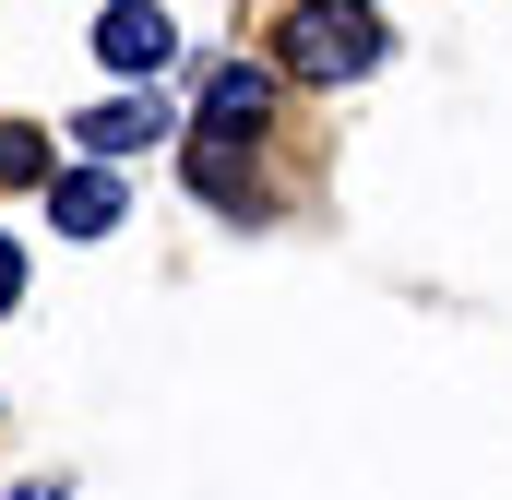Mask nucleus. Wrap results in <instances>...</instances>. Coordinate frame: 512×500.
Segmentation results:
<instances>
[{
	"mask_svg": "<svg viewBox=\"0 0 512 500\" xmlns=\"http://www.w3.org/2000/svg\"><path fill=\"white\" fill-rule=\"evenodd\" d=\"M370 60H382L370 0H298V12L274 24V72H286V84H358Z\"/></svg>",
	"mask_w": 512,
	"mask_h": 500,
	"instance_id": "f257e3e1",
	"label": "nucleus"
},
{
	"mask_svg": "<svg viewBox=\"0 0 512 500\" xmlns=\"http://www.w3.org/2000/svg\"><path fill=\"white\" fill-rule=\"evenodd\" d=\"M96 60L131 72V84L167 72V60H179V12H167V0H108V12H96Z\"/></svg>",
	"mask_w": 512,
	"mask_h": 500,
	"instance_id": "f03ea898",
	"label": "nucleus"
},
{
	"mask_svg": "<svg viewBox=\"0 0 512 500\" xmlns=\"http://www.w3.org/2000/svg\"><path fill=\"white\" fill-rule=\"evenodd\" d=\"M274 60H215V84H203V131L215 143H262V120H274Z\"/></svg>",
	"mask_w": 512,
	"mask_h": 500,
	"instance_id": "7ed1b4c3",
	"label": "nucleus"
},
{
	"mask_svg": "<svg viewBox=\"0 0 512 500\" xmlns=\"http://www.w3.org/2000/svg\"><path fill=\"white\" fill-rule=\"evenodd\" d=\"M167 131H179V120H167L155 96H108V108H84V120H72V143L108 167V155H143V143H167Z\"/></svg>",
	"mask_w": 512,
	"mask_h": 500,
	"instance_id": "20e7f679",
	"label": "nucleus"
},
{
	"mask_svg": "<svg viewBox=\"0 0 512 500\" xmlns=\"http://www.w3.org/2000/svg\"><path fill=\"white\" fill-rule=\"evenodd\" d=\"M48 215H60V239H108L131 203H120V179H108V167H72V179H48Z\"/></svg>",
	"mask_w": 512,
	"mask_h": 500,
	"instance_id": "39448f33",
	"label": "nucleus"
},
{
	"mask_svg": "<svg viewBox=\"0 0 512 500\" xmlns=\"http://www.w3.org/2000/svg\"><path fill=\"white\" fill-rule=\"evenodd\" d=\"M191 191H203V203H251V143H215V131H203V143H191Z\"/></svg>",
	"mask_w": 512,
	"mask_h": 500,
	"instance_id": "423d86ee",
	"label": "nucleus"
},
{
	"mask_svg": "<svg viewBox=\"0 0 512 500\" xmlns=\"http://www.w3.org/2000/svg\"><path fill=\"white\" fill-rule=\"evenodd\" d=\"M36 167H48V131L12 120V131H0V179H36Z\"/></svg>",
	"mask_w": 512,
	"mask_h": 500,
	"instance_id": "0eeeda50",
	"label": "nucleus"
},
{
	"mask_svg": "<svg viewBox=\"0 0 512 500\" xmlns=\"http://www.w3.org/2000/svg\"><path fill=\"white\" fill-rule=\"evenodd\" d=\"M12 298H24V250L0 239V310H12Z\"/></svg>",
	"mask_w": 512,
	"mask_h": 500,
	"instance_id": "6e6552de",
	"label": "nucleus"
},
{
	"mask_svg": "<svg viewBox=\"0 0 512 500\" xmlns=\"http://www.w3.org/2000/svg\"><path fill=\"white\" fill-rule=\"evenodd\" d=\"M12 500H60V489H12Z\"/></svg>",
	"mask_w": 512,
	"mask_h": 500,
	"instance_id": "1a4fd4ad",
	"label": "nucleus"
}]
</instances>
